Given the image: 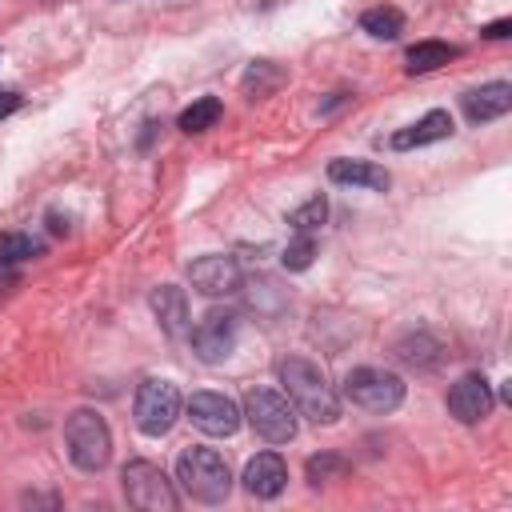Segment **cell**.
<instances>
[{"mask_svg": "<svg viewBox=\"0 0 512 512\" xmlns=\"http://www.w3.org/2000/svg\"><path fill=\"white\" fill-rule=\"evenodd\" d=\"M236 336H240V316H236V312H224V308H212V312L192 328V352H196L204 364H220V360L236 348Z\"/></svg>", "mask_w": 512, "mask_h": 512, "instance_id": "ba28073f", "label": "cell"}, {"mask_svg": "<svg viewBox=\"0 0 512 512\" xmlns=\"http://www.w3.org/2000/svg\"><path fill=\"white\" fill-rule=\"evenodd\" d=\"M508 32H512V20H492V24H484V28H480V36H484V40H504Z\"/></svg>", "mask_w": 512, "mask_h": 512, "instance_id": "4316f807", "label": "cell"}, {"mask_svg": "<svg viewBox=\"0 0 512 512\" xmlns=\"http://www.w3.org/2000/svg\"><path fill=\"white\" fill-rule=\"evenodd\" d=\"M40 252H44V244L32 240V236H24V232H4V236H0V260L20 264V260H32V256H40Z\"/></svg>", "mask_w": 512, "mask_h": 512, "instance_id": "cb8c5ba5", "label": "cell"}, {"mask_svg": "<svg viewBox=\"0 0 512 512\" xmlns=\"http://www.w3.org/2000/svg\"><path fill=\"white\" fill-rule=\"evenodd\" d=\"M328 180L332 184H352V188H372V192H384L392 184V176L380 164H368V160H332Z\"/></svg>", "mask_w": 512, "mask_h": 512, "instance_id": "2e32d148", "label": "cell"}, {"mask_svg": "<svg viewBox=\"0 0 512 512\" xmlns=\"http://www.w3.org/2000/svg\"><path fill=\"white\" fill-rule=\"evenodd\" d=\"M276 376H280V384H284V392L300 416H308L312 424H336L340 420V396L312 360L288 356V360H280Z\"/></svg>", "mask_w": 512, "mask_h": 512, "instance_id": "6da1fadb", "label": "cell"}, {"mask_svg": "<svg viewBox=\"0 0 512 512\" xmlns=\"http://www.w3.org/2000/svg\"><path fill=\"white\" fill-rule=\"evenodd\" d=\"M64 444H68V456L80 472H100L112 456V432H108V420L92 408H76L68 420H64Z\"/></svg>", "mask_w": 512, "mask_h": 512, "instance_id": "3957f363", "label": "cell"}, {"mask_svg": "<svg viewBox=\"0 0 512 512\" xmlns=\"http://www.w3.org/2000/svg\"><path fill=\"white\" fill-rule=\"evenodd\" d=\"M176 480L184 484V492L200 504H220L232 492V472L224 464V456L216 448H184L176 456Z\"/></svg>", "mask_w": 512, "mask_h": 512, "instance_id": "7a4b0ae2", "label": "cell"}, {"mask_svg": "<svg viewBox=\"0 0 512 512\" xmlns=\"http://www.w3.org/2000/svg\"><path fill=\"white\" fill-rule=\"evenodd\" d=\"M132 416H136V428L144 436H164L176 416H180V388L172 380H156L148 376L140 388H136V400H132Z\"/></svg>", "mask_w": 512, "mask_h": 512, "instance_id": "52a82bcc", "label": "cell"}, {"mask_svg": "<svg viewBox=\"0 0 512 512\" xmlns=\"http://www.w3.org/2000/svg\"><path fill=\"white\" fill-rule=\"evenodd\" d=\"M344 472H348V460H344L340 452H320V456L308 460V484H312V488H320V484H328V480H340Z\"/></svg>", "mask_w": 512, "mask_h": 512, "instance_id": "44dd1931", "label": "cell"}, {"mask_svg": "<svg viewBox=\"0 0 512 512\" xmlns=\"http://www.w3.org/2000/svg\"><path fill=\"white\" fill-rule=\"evenodd\" d=\"M148 304H152V312H156V320H160V328H164L168 336H184V332H188V296H184V288L160 284V288L148 296Z\"/></svg>", "mask_w": 512, "mask_h": 512, "instance_id": "9a60e30c", "label": "cell"}, {"mask_svg": "<svg viewBox=\"0 0 512 512\" xmlns=\"http://www.w3.org/2000/svg\"><path fill=\"white\" fill-rule=\"evenodd\" d=\"M120 484H124L128 504L140 508V512H172V508H176L172 480H168L164 468L152 464V460H128L124 472H120Z\"/></svg>", "mask_w": 512, "mask_h": 512, "instance_id": "8992f818", "label": "cell"}, {"mask_svg": "<svg viewBox=\"0 0 512 512\" xmlns=\"http://www.w3.org/2000/svg\"><path fill=\"white\" fill-rule=\"evenodd\" d=\"M448 136H452V116H448L444 108H432V112H424L416 124L392 132L388 144H392L396 152H408V148H424V144H436V140H448Z\"/></svg>", "mask_w": 512, "mask_h": 512, "instance_id": "5bb4252c", "label": "cell"}, {"mask_svg": "<svg viewBox=\"0 0 512 512\" xmlns=\"http://www.w3.org/2000/svg\"><path fill=\"white\" fill-rule=\"evenodd\" d=\"M244 420L268 444H288L296 436V408L288 396H280L272 388H248L244 392Z\"/></svg>", "mask_w": 512, "mask_h": 512, "instance_id": "277c9868", "label": "cell"}, {"mask_svg": "<svg viewBox=\"0 0 512 512\" xmlns=\"http://www.w3.org/2000/svg\"><path fill=\"white\" fill-rule=\"evenodd\" d=\"M396 360L408 364V368H436V364H440V344H436L428 332L404 336V340L396 344Z\"/></svg>", "mask_w": 512, "mask_h": 512, "instance_id": "ac0fdd59", "label": "cell"}, {"mask_svg": "<svg viewBox=\"0 0 512 512\" xmlns=\"http://www.w3.org/2000/svg\"><path fill=\"white\" fill-rule=\"evenodd\" d=\"M312 260H316V240H312V232H296V240L280 252V264H284L288 272H304V268H312Z\"/></svg>", "mask_w": 512, "mask_h": 512, "instance_id": "603a6c76", "label": "cell"}, {"mask_svg": "<svg viewBox=\"0 0 512 512\" xmlns=\"http://www.w3.org/2000/svg\"><path fill=\"white\" fill-rule=\"evenodd\" d=\"M20 108V92H0V120Z\"/></svg>", "mask_w": 512, "mask_h": 512, "instance_id": "83f0119b", "label": "cell"}, {"mask_svg": "<svg viewBox=\"0 0 512 512\" xmlns=\"http://www.w3.org/2000/svg\"><path fill=\"white\" fill-rule=\"evenodd\" d=\"M360 28H364L368 36H376V40H396V36L404 32V12L392 8V4L368 8V12L360 16Z\"/></svg>", "mask_w": 512, "mask_h": 512, "instance_id": "d6986e66", "label": "cell"}, {"mask_svg": "<svg viewBox=\"0 0 512 512\" xmlns=\"http://www.w3.org/2000/svg\"><path fill=\"white\" fill-rule=\"evenodd\" d=\"M188 280H192V288L204 292V296H232L244 276H240V264H236L232 256L208 252V256H200V260L188 264Z\"/></svg>", "mask_w": 512, "mask_h": 512, "instance_id": "30bf717a", "label": "cell"}, {"mask_svg": "<svg viewBox=\"0 0 512 512\" xmlns=\"http://www.w3.org/2000/svg\"><path fill=\"white\" fill-rule=\"evenodd\" d=\"M324 220H328V200H324V196H312V200H304L296 212H288L292 232H316Z\"/></svg>", "mask_w": 512, "mask_h": 512, "instance_id": "7402d4cb", "label": "cell"}, {"mask_svg": "<svg viewBox=\"0 0 512 512\" xmlns=\"http://www.w3.org/2000/svg\"><path fill=\"white\" fill-rule=\"evenodd\" d=\"M284 80V72L272 64V60H256L248 72H244V88L252 92V96H264L268 88H276Z\"/></svg>", "mask_w": 512, "mask_h": 512, "instance_id": "d4e9b609", "label": "cell"}, {"mask_svg": "<svg viewBox=\"0 0 512 512\" xmlns=\"http://www.w3.org/2000/svg\"><path fill=\"white\" fill-rule=\"evenodd\" d=\"M20 284V268L12 260H0V296H8Z\"/></svg>", "mask_w": 512, "mask_h": 512, "instance_id": "484cf974", "label": "cell"}, {"mask_svg": "<svg viewBox=\"0 0 512 512\" xmlns=\"http://www.w3.org/2000/svg\"><path fill=\"white\" fill-rule=\"evenodd\" d=\"M460 56V48L456 44H444V40H416L412 48H408V72L412 76H424V72H436V68H444L448 60H456Z\"/></svg>", "mask_w": 512, "mask_h": 512, "instance_id": "e0dca14e", "label": "cell"}, {"mask_svg": "<svg viewBox=\"0 0 512 512\" xmlns=\"http://www.w3.org/2000/svg\"><path fill=\"white\" fill-rule=\"evenodd\" d=\"M460 108L472 124H488V120H500L508 108H512V84L508 80H492V84H480V88H468L460 96Z\"/></svg>", "mask_w": 512, "mask_h": 512, "instance_id": "7c38bea8", "label": "cell"}, {"mask_svg": "<svg viewBox=\"0 0 512 512\" xmlns=\"http://www.w3.org/2000/svg\"><path fill=\"white\" fill-rule=\"evenodd\" d=\"M492 384L480 376V372H464L452 388H448V412L460 420V424H480L488 412H492Z\"/></svg>", "mask_w": 512, "mask_h": 512, "instance_id": "8fae6325", "label": "cell"}, {"mask_svg": "<svg viewBox=\"0 0 512 512\" xmlns=\"http://www.w3.org/2000/svg\"><path fill=\"white\" fill-rule=\"evenodd\" d=\"M284 484H288V464H284L276 452H260V456L248 460V468H244V488H248V496H256V500H276V496L284 492Z\"/></svg>", "mask_w": 512, "mask_h": 512, "instance_id": "4fadbf2b", "label": "cell"}, {"mask_svg": "<svg viewBox=\"0 0 512 512\" xmlns=\"http://www.w3.org/2000/svg\"><path fill=\"white\" fill-rule=\"evenodd\" d=\"M188 420L204 432V436H232L244 420L240 404L224 392H192L188 396Z\"/></svg>", "mask_w": 512, "mask_h": 512, "instance_id": "9c48e42d", "label": "cell"}, {"mask_svg": "<svg viewBox=\"0 0 512 512\" xmlns=\"http://www.w3.org/2000/svg\"><path fill=\"white\" fill-rule=\"evenodd\" d=\"M344 400H352L356 408H368V412H392L404 404V380L388 368H352L344 376Z\"/></svg>", "mask_w": 512, "mask_h": 512, "instance_id": "5b68a950", "label": "cell"}, {"mask_svg": "<svg viewBox=\"0 0 512 512\" xmlns=\"http://www.w3.org/2000/svg\"><path fill=\"white\" fill-rule=\"evenodd\" d=\"M220 112H224V104L216 100V96H200V100H192L184 112H180V132H208L216 120H220Z\"/></svg>", "mask_w": 512, "mask_h": 512, "instance_id": "ffe728a7", "label": "cell"}]
</instances>
